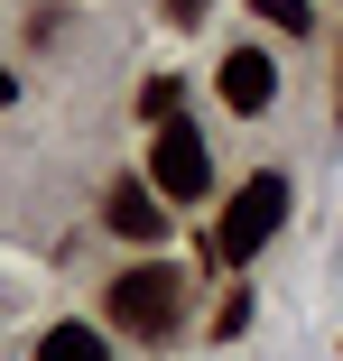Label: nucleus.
Listing matches in <instances>:
<instances>
[{
    "label": "nucleus",
    "instance_id": "obj_1",
    "mask_svg": "<svg viewBox=\"0 0 343 361\" xmlns=\"http://www.w3.org/2000/svg\"><path fill=\"white\" fill-rule=\"evenodd\" d=\"M288 213H297V185H288L279 167L241 176V185L223 195V213H214V232H204V269H251L269 241H279Z\"/></svg>",
    "mask_w": 343,
    "mask_h": 361
},
{
    "label": "nucleus",
    "instance_id": "obj_2",
    "mask_svg": "<svg viewBox=\"0 0 343 361\" xmlns=\"http://www.w3.org/2000/svg\"><path fill=\"white\" fill-rule=\"evenodd\" d=\"M102 315H112L130 343H167L176 315H186V269L158 259V250H140V259H130V269L102 287Z\"/></svg>",
    "mask_w": 343,
    "mask_h": 361
},
{
    "label": "nucleus",
    "instance_id": "obj_3",
    "mask_svg": "<svg viewBox=\"0 0 343 361\" xmlns=\"http://www.w3.org/2000/svg\"><path fill=\"white\" fill-rule=\"evenodd\" d=\"M149 176H158L167 204H186V195L214 185V158H204V130H195V121H158V139H149Z\"/></svg>",
    "mask_w": 343,
    "mask_h": 361
},
{
    "label": "nucleus",
    "instance_id": "obj_4",
    "mask_svg": "<svg viewBox=\"0 0 343 361\" xmlns=\"http://www.w3.org/2000/svg\"><path fill=\"white\" fill-rule=\"evenodd\" d=\"M102 223H112L130 250H158V241H167V195H158V176H121V185L102 195Z\"/></svg>",
    "mask_w": 343,
    "mask_h": 361
},
{
    "label": "nucleus",
    "instance_id": "obj_5",
    "mask_svg": "<svg viewBox=\"0 0 343 361\" xmlns=\"http://www.w3.org/2000/svg\"><path fill=\"white\" fill-rule=\"evenodd\" d=\"M214 84H223V111H232V121H260L269 102H279V65H269L260 47H223Z\"/></svg>",
    "mask_w": 343,
    "mask_h": 361
},
{
    "label": "nucleus",
    "instance_id": "obj_6",
    "mask_svg": "<svg viewBox=\"0 0 343 361\" xmlns=\"http://www.w3.org/2000/svg\"><path fill=\"white\" fill-rule=\"evenodd\" d=\"M28 361H112V343H102L93 324H75V315H65V324H47V334L28 343Z\"/></svg>",
    "mask_w": 343,
    "mask_h": 361
},
{
    "label": "nucleus",
    "instance_id": "obj_7",
    "mask_svg": "<svg viewBox=\"0 0 343 361\" xmlns=\"http://www.w3.org/2000/svg\"><path fill=\"white\" fill-rule=\"evenodd\" d=\"M176 102H186L176 75H149V84H140V121H176Z\"/></svg>",
    "mask_w": 343,
    "mask_h": 361
},
{
    "label": "nucleus",
    "instance_id": "obj_8",
    "mask_svg": "<svg viewBox=\"0 0 343 361\" xmlns=\"http://www.w3.org/2000/svg\"><path fill=\"white\" fill-rule=\"evenodd\" d=\"M251 10H260L269 28H288V37H306V28H315V10H306V0H251Z\"/></svg>",
    "mask_w": 343,
    "mask_h": 361
},
{
    "label": "nucleus",
    "instance_id": "obj_9",
    "mask_svg": "<svg viewBox=\"0 0 343 361\" xmlns=\"http://www.w3.org/2000/svg\"><path fill=\"white\" fill-rule=\"evenodd\" d=\"M241 324H251V287H223V306H214V334H223V343H232V334H241Z\"/></svg>",
    "mask_w": 343,
    "mask_h": 361
},
{
    "label": "nucleus",
    "instance_id": "obj_10",
    "mask_svg": "<svg viewBox=\"0 0 343 361\" xmlns=\"http://www.w3.org/2000/svg\"><path fill=\"white\" fill-rule=\"evenodd\" d=\"M158 10H167V28H195V19H204V0H158Z\"/></svg>",
    "mask_w": 343,
    "mask_h": 361
},
{
    "label": "nucleus",
    "instance_id": "obj_11",
    "mask_svg": "<svg viewBox=\"0 0 343 361\" xmlns=\"http://www.w3.org/2000/svg\"><path fill=\"white\" fill-rule=\"evenodd\" d=\"M334 111H343V102H334Z\"/></svg>",
    "mask_w": 343,
    "mask_h": 361
}]
</instances>
